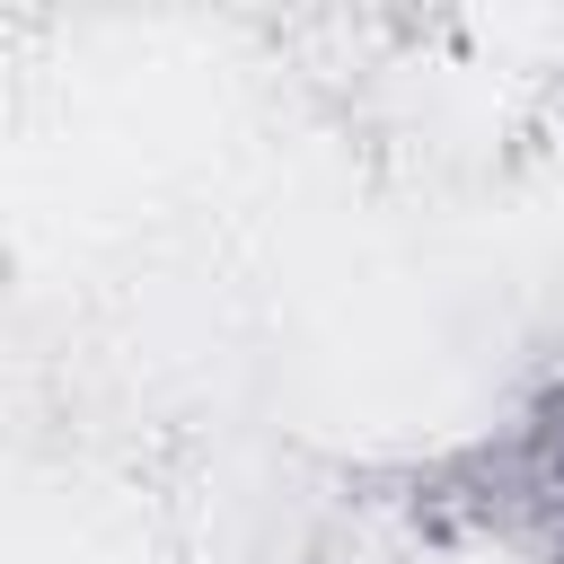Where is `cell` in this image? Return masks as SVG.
Masks as SVG:
<instances>
[{"instance_id": "1", "label": "cell", "mask_w": 564, "mask_h": 564, "mask_svg": "<svg viewBox=\"0 0 564 564\" xmlns=\"http://www.w3.org/2000/svg\"><path fill=\"white\" fill-rule=\"evenodd\" d=\"M546 502L564 511V423H555V476H546Z\"/></svg>"}]
</instances>
